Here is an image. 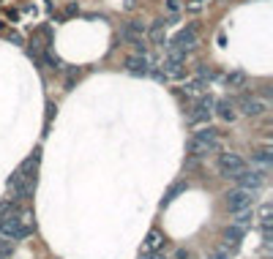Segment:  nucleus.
Wrapping results in <instances>:
<instances>
[{
	"label": "nucleus",
	"mask_w": 273,
	"mask_h": 259,
	"mask_svg": "<svg viewBox=\"0 0 273 259\" xmlns=\"http://www.w3.org/2000/svg\"><path fill=\"white\" fill-rule=\"evenodd\" d=\"M219 150V131L213 128V125H202L199 131L189 137V142H186V153L194 158H202L208 156V153H216Z\"/></svg>",
	"instance_id": "f257e3e1"
},
{
	"label": "nucleus",
	"mask_w": 273,
	"mask_h": 259,
	"mask_svg": "<svg viewBox=\"0 0 273 259\" xmlns=\"http://www.w3.org/2000/svg\"><path fill=\"white\" fill-rule=\"evenodd\" d=\"M213 112H216V117L224 120V123H232L238 117V109H235V101H232V98H219V101H213Z\"/></svg>",
	"instance_id": "9b49d317"
},
{
	"label": "nucleus",
	"mask_w": 273,
	"mask_h": 259,
	"mask_svg": "<svg viewBox=\"0 0 273 259\" xmlns=\"http://www.w3.org/2000/svg\"><path fill=\"white\" fill-rule=\"evenodd\" d=\"M197 77L205 79V82H210V79L216 77V74H213V69H208V66H197Z\"/></svg>",
	"instance_id": "412c9836"
},
{
	"label": "nucleus",
	"mask_w": 273,
	"mask_h": 259,
	"mask_svg": "<svg viewBox=\"0 0 273 259\" xmlns=\"http://www.w3.org/2000/svg\"><path fill=\"white\" fill-rule=\"evenodd\" d=\"M213 101H216L213 96L202 93V96H199V101L194 104V109H191V115H189V123H191V125H197V123H208V120H210V115H213Z\"/></svg>",
	"instance_id": "423d86ee"
},
{
	"label": "nucleus",
	"mask_w": 273,
	"mask_h": 259,
	"mask_svg": "<svg viewBox=\"0 0 273 259\" xmlns=\"http://www.w3.org/2000/svg\"><path fill=\"white\" fill-rule=\"evenodd\" d=\"M123 66H126V71H129L131 77H148L150 74V57L148 55H129L123 60Z\"/></svg>",
	"instance_id": "1a4fd4ad"
},
{
	"label": "nucleus",
	"mask_w": 273,
	"mask_h": 259,
	"mask_svg": "<svg viewBox=\"0 0 273 259\" xmlns=\"http://www.w3.org/2000/svg\"><path fill=\"white\" fill-rule=\"evenodd\" d=\"M251 158H254V164H259L262 169H268L270 164H273V153H270V148H262V150H257Z\"/></svg>",
	"instance_id": "f3484780"
},
{
	"label": "nucleus",
	"mask_w": 273,
	"mask_h": 259,
	"mask_svg": "<svg viewBox=\"0 0 273 259\" xmlns=\"http://www.w3.org/2000/svg\"><path fill=\"white\" fill-rule=\"evenodd\" d=\"M189 9H191V11H199V9H202V3H197V0H191V3H189Z\"/></svg>",
	"instance_id": "b1692460"
},
{
	"label": "nucleus",
	"mask_w": 273,
	"mask_h": 259,
	"mask_svg": "<svg viewBox=\"0 0 273 259\" xmlns=\"http://www.w3.org/2000/svg\"><path fill=\"white\" fill-rule=\"evenodd\" d=\"M224 85H227V88H243L246 74H243V71H230V74L224 77Z\"/></svg>",
	"instance_id": "a211bd4d"
},
{
	"label": "nucleus",
	"mask_w": 273,
	"mask_h": 259,
	"mask_svg": "<svg viewBox=\"0 0 273 259\" xmlns=\"http://www.w3.org/2000/svg\"><path fill=\"white\" fill-rule=\"evenodd\" d=\"M232 180L238 183V188H246V191H259L262 188V183H265V175L259 169H243V172H238Z\"/></svg>",
	"instance_id": "0eeeda50"
},
{
	"label": "nucleus",
	"mask_w": 273,
	"mask_h": 259,
	"mask_svg": "<svg viewBox=\"0 0 273 259\" xmlns=\"http://www.w3.org/2000/svg\"><path fill=\"white\" fill-rule=\"evenodd\" d=\"M161 245H164V235L158 229H150L148 237H145V248H148V251H158Z\"/></svg>",
	"instance_id": "dca6fc26"
},
{
	"label": "nucleus",
	"mask_w": 273,
	"mask_h": 259,
	"mask_svg": "<svg viewBox=\"0 0 273 259\" xmlns=\"http://www.w3.org/2000/svg\"><path fill=\"white\" fill-rule=\"evenodd\" d=\"M194 44H197V28H194V25L181 28L167 41V46H172V49H183V52H191V49H194Z\"/></svg>",
	"instance_id": "20e7f679"
},
{
	"label": "nucleus",
	"mask_w": 273,
	"mask_h": 259,
	"mask_svg": "<svg viewBox=\"0 0 273 259\" xmlns=\"http://www.w3.org/2000/svg\"><path fill=\"white\" fill-rule=\"evenodd\" d=\"M251 221H254V210H251V208H243V210H238V213H235V218H232V224H235V227H241V229H246Z\"/></svg>",
	"instance_id": "2eb2a0df"
},
{
	"label": "nucleus",
	"mask_w": 273,
	"mask_h": 259,
	"mask_svg": "<svg viewBox=\"0 0 273 259\" xmlns=\"http://www.w3.org/2000/svg\"><path fill=\"white\" fill-rule=\"evenodd\" d=\"M208 259H230V254H227V251L222 248V251H213V254H210Z\"/></svg>",
	"instance_id": "5701e85b"
},
{
	"label": "nucleus",
	"mask_w": 273,
	"mask_h": 259,
	"mask_svg": "<svg viewBox=\"0 0 273 259\" xmlns=\"http://www.w3.org/2000/svg\"><path fill=\"white\" fill-rule=\"evenodd\" d=\"M145 33H148V28H145L142 22H137V19H131V22H126L121 28V38L123 41H131V38H139V36H145Z\"/></svg>",
	"instance_id": "f8f14e48"
},
{
	"label": "nucleus",
	"mask_w": 273,
	"mask_h": 259,
	"mask_svg": "<svg viewBox=\"0 0 273 259\" xmlns=\"http://www.w3.org/2000/svg\"><path fill=\"white\" fill-rule=\"evenodd\" d=\"M139 259H161V256H156V254H142Z\"/></svg>",
	"instance_id": "a878e982"
},
{
	"label": "nucleus",
	"mask_w": 273,
	"mask_h": 259,
	"mask_svg": "<svg viewBox=\"0 0 273 259\" xmlns=\"http://www.w3.org/2000/svg\"><path fill=\"white\" fill-rule=\"evenodd\" d=\"M33 232V227L25 224V216H6L0 218V237L6 240H25Z\"/></svg>",
	"instance_id": "f03ea898"
},
{
	"label": "nucleus",
	"mask_w": 273,
	"mask_h": 259,
	"mask_svg": "<svg viewBox=\"0 0 273 259\" xmlns=\"http://www.w3.org/2000/svg\"><path fill=\"white\" fill-rule=\"evenodd\" d=\"M167 19H156V22L150 25V30H148V36H150V41L153 44H158V46H164L167 44Z\"/></svg>",
	"instance_id": "ddd939ff"
},
{
	"label": "nucleus",
	"mask_w": 273,
	"mask_h": 259,
	"mask_svg": "<svg viewBox=\"0 0 273 259\" xmlns=\"http://www.w3.org/2000/svg\"><path fill=\"white\" fill-rule=\"evenodd\" d=\"M241 115H246V117H259L265 109H268V104L265 101H259L257 96H241L238 98V107H235Z\"/></svg>",
	"instance_id": "6e6552de"
},
{
	"label": "nucleus",
	"mask_w": 273,
	"mask_h": 259,
	"mask_svg": "<svg viewBox=\"0 0 273 259\" xmlns=\"http://www.w3.org/2000/svg\"><path fill=\"white\" fill-rule=\"evenodd\" d=\"M197 3H205V0H197Z\"/></svg>",
	"instance_id": "bb28decb"
},
{
	"label": "nucleus",
	"mask_w": 273,
	"mask_h": 259,
	"mask_svg": "<svg viewBox=\"0 0 273 259\" xmlns=\"http://www.w3.org/2000/svg\"><path fill=\"white\" fill-rule=\"evenodd\" d=\"M186 188H189L186 183H175V185H172V188L167 191V194H164V199H161V208H164V205H170V202H172V199H175L178 194H183Z\"/></svg>",
	"instance_id": "aec40b11"
},
{
	"label": "nucleus",
	"mask_w": 273,
	"mask_h": 259,
	"mask_svg": "<svg viewBox=\"0 0 273 259\" xmlns=\"http://www.w3.org/2000/svg\"><path fill=\"white\" fill-rule=\"evenodd\" d=\"M175 259H189V251H183V248H181V251L175 254Z\"/></svg>",
	"instance_id": "393cba45"
},
{
	"label": "nucleus",
	"mask_w": 273,
	"mask_h": 259,
	"mask_svg": "<svg viewBox=\"0 0 273 259\" xmlns=\"http://www.w3.org/2000/svg\"><path fill=\"white\" fill-rule=\"evenodd\" d=\"M186 57H189V52L183 49H172L167 46V52H164V74L167 79H183V66H186Z\"/></svg>",
	"instance_id": "7ed1b4c3"
},
{
	"label": "nucleus",
	"mask_w": 273,
	"mask_h": 259,
	"mask_svg": "<svg viewBox=\"0 0 273 259\" xmlns=\"http://www.w3.org/2000/svg\"><path fill=\"white\" fill-rule=\"evenodd\" d=\"M205 90H208V82H205V79H199V77L186 79V85H183V93H186V96H202Z\"/></svg>",
	"instance_id": "4468645a"
},
{
	"label": "nucleus",
	"mask_w": 273,
	"mask_h": 259,
	"mask_svg": "<svg viewBox=\"0 0 273 259\" xmlns=\"http://www.w3.org/2000/svg\"><path fill=\"white\" fill-rule=\"evenodd\" d=\"M246 169V161L238 153H222L219 156V175L222 177H235L238 172Z\"/></svg>",
	"instance_id": "39448f33"
},
{
	"label": "nucleus",
	"mask_w": 273,
	"mask_h": 259,
	"mask_svg": "<svg viewBox=\"0 0 273 259\" xmlns=\"http://www.w3.org/2000/svg\"><path fill=\"white\" fill-rule=\"evenodd\" d=\"M167 11L170 14H178V11H181V3H178V0H167Z\"/></svg>",
	"instance_id": "4be33fe9"
},
{
	"label": "nucleus",
	"mask_w": 273,
	"mask_h": 259,
	"mask_svg": "<svg viewBox=\"0 0 273 259\" xmlns=\"http://www.w3.org/2000/svg\"><path fill=\"white\" fill-rule=\"evenodd\" d=\"M251 202H254V191H246V188H235L227 194V208L232 213H238V210L243 208H251Z\"/></svg>",
	"instance_id": "9d476101"
},
{
	"label": "nucleus",
	"mask_w": 273,
	"mask_h": 259,
	"mask_svg": "<svg viewBox=\"0 0 273 259\" xmlns=\"http://www.w3.org/2000/svg\"><path fill=\"white\" fill-rule=\"evenodd\" d=\"M224 240H227V243H232V245H238V243L243 240V229L232 224V227H227V229H224Z\"/></svg>",
	"instance_id": "6ab92c4d"
}]
</instances>
